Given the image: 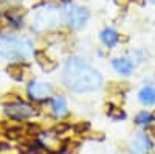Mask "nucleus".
I'll use <instances>...</instances> for the list:
<instances>
[{
    "label": "nucleus",
    "mask_w": 155,
    "mask_h": 154,
    "mask_svg": "<svg viewBox=\"0 0 155 154\" xmlns=\"http://www.w3.org/2000/svg\"><path fill=\"white\" fill-rule=\"evenodd\" d=\"M62 81L70 91L84 94L96 91L102 86V76L79 58H70L62 72Z\"/></svg>",
    "instance_id": "1"
},
{
    "label": "nucleus",
    "mask_w": 155,
    "mask_h": 154,
    "mask_svg": "<svg viewBox=\"0 0 155 154\" xmlns=\"http://www.w3.org/2000/svg\"><path fill=\"white\" fill-rule=\"evenodd\" d=\"M33 55V44L27 39H20L14 36L0 37V56L8 59H20Z\"/></svg>",
    "instance_id": "2"
},
{
    "label": "nucleus",
    "mask_w": 155,
    "mask_h": 154,
    "mask_svg": "<svg viewBox=\"0 0 155 154\" xmlns=\"http://www.w3.org/2000/svg\"><path fill=\"white\" fill-rule=\"evenodd\" d=\"M62 17L68 23V27L78 30L84 27V23L88 19V11L82 6H78V5H67L62 11Z\"/></svg>",
    "instance_id": "3"
},
{
    "label": "nucleus",
    "mask_w": 155,
    "mask_h": 154,
    "mask_svg": "<svg viewBox=\"0 0 155 154\" xmlns=\"http://www.w3.org/2000/svg\"><path fill=\"white\" fill-rule=\"evenodd\" d=\"M59 12L56 11V8H45V9H41L36 12V17H34V22H33V27L36 30H47V28H51L54 27L59 20Z\"/></svg>",
    "instance_id": "4"
},
{
    "label": "nucleus",
    "mask_w": 155,
    "mask_h": 154,
    "mask_svg": "<svg viewBox=\"0 0 155 154\" xmlns=\"http://www.w3.org/2000/svg\"><path fill=\"white\" fill-rule=\"evenodd\" d=\"M6 115L9 117L16 118V120H22V118H28L34 114V109L33 106L27 104V103L23 101H14V103H9L6 104V109H5Z\"/></svg>",
    "instance_id": "5"
},
{
    "label": "nucleus",
    "mask_w": 155,
    "mask_h": 154,
    "mask_svg": "<svg viewBox=\"0 0 155 154\" xmlns=\"http://www.w3.org/2000/svg\"><path fill=\"white\" fill-rule=\"evenodd\" d=\"M28 94L33 100L36 101H42V100H47L51 97L53 94V89H51L50 84L47 83H41V81H34L28 86Z\"/></svg>",
    "instance_id": "6"
},
{
    "label": "nucleus",
    "mask_w": 155,
    "mask_h": 154,
    "mask_svg": "<svg viewBox=\"0 0 155 154\" xmlns=\"http://www.w3.org/2000/svg\"><path fill=\"white\" fill-rule=\"evenodd\" d=\"M152 148V143H150V140L146 134L143 132H140L137 134L134 139H132V142H130V151L134 154H146L147 151H150Z\"/></svg>",
    "instance_id": "7"
},
{
    "label": "nucleus",
    "mask_w": 155,
    "mask_h": 154,
    "mask_svg": "<svg viewBox=\"0 0 155 154\" xmlns=\"http://www.w3.org/2000/svg\"><path fill=\"white\" fill-rule=\"evenodd\" d=\"M34 58H36V61H37V64L41 66V69L44 70V72H51V70H54L56 69V61L54 59H51L45 51H42V50H37V51H34Z\"/></svg>",
    "instance_id": "8"
},
{
    "label": "nucleus",
    "mask_w": 155,
    "mask_h": 154,
    "mask_svg": "<svg viewBox=\"0 0 155 154\" xmlns=\"http://www.w3.org/2000/svg\"><path fill=\"white\" fill-rule=\"evenodd\" d=\"M112 66L121 75H130L134 72V62L129 58H115L112 61Z\"/></svg>",
    "instance_id": "9"
},
{
    "label": "nucleus",
    "mask_w": 155,
    "mask_h": 154,
    "mask_svg": "<svg viewBox=\"0 0 155 154\" xmlns=\"http://www.w3.org/2000/svg\"><path fill=\"white\" fill-rule=\"evenodd\" d=\"M51 111H53V114L56 115V117H64V115L68 112L65 100H64L62 97L53 98V100H51Z\"/></svg>",
    "instance_id": "10"
},
{
    "label": "nucleus",
    "mask_w": 155,
    "mask_h": 154,
    "mask_svg": "<svg viewBox=\"0 0 155 154\" xmlns=\"http://www.w3.org/2000/svg\"><path fill=\"white\" fill-rule=\"evenodd\" d=\"M118 39H120V36H118V33H116L113 28H104V30L101 31V41L104 42L107 47L116 45Z\"/></svg>",
    "instance_id": "11"
},
{
    "label": "nucleus",
    "mask_w": 155,
    "mask_h": 154,
    "mask_svg": "<svg viewBox=\"0 0 155 154\" xmlns=\"http://www.w3.org/2000/svg\"><path fill=\"white\" fill-rule=\"evenodd\" d=\"M138 98L143 104H153L155 103V89L150 87V86L143 87L138 94Z\"/></svg>",
    "instance_id": "12"
},
{
    "label": "nucleus",
    "mask_w": 155,
    "mask_h": 154,
    "mask_svg": "<svg viewBox=\"0 0 155 154\" xmlns=\"http://www.w3.org/2000/svg\"><path fill=\"white\" fill-rule=\"evenodd\" d=\"M6 72H8V75L11 76V78H14L16 81L23 80V67L20 66V64H9Z\"/></svg>",
    "instance_id": "13"
},
{
    "label": "nucleus",
    "mask_w": 155,
    "mask_h": 154,
    "mask_svg": "<svg viewBox=\"0 0 155 154\" xmlns=\"http://www.w3.org/2000/svg\"><path fill=\"white\" fill-rule=\"evenodd\" d=\"M150 120H152V115H150L149 112H146V111L140 112V114L137 115V118H135L137 125H147Z\"/></svg>",
    "instance_id": "14"
},
{
    "label": "nucleus",
    "mask_w": 155,
    "mask_h": 154,
    "mask_svg": "<svg viewBox=\"0 0 155 154\" xmlns=\"http://www.w3.org/2000/svg\"><path fill=\"white\" fill-rule=\"evenodd\" d=\"M107 114L110 115V117H113V118H124V112L121 109H118V108H115V106H110Z\"/></svg>",
    "instance_id": "15"
},
{
    "label": "nucleus",
    "mask_w": 155,
    "mask_h": 154,
    "mask_svg": "<svg viewBox=\"0 0 155 154\" xmlns=\"http://www.w3.org/2000/svg\"><path fill=\"white\" fill-rule=\"evenodd\" d=\"M20 134H22L20 128H9V129L6 131V137L8 139H17Z\"/></svg>",
    "instance_id": "16"
},
{
    "label": "nucleus",
    "mask_w": 155,
    "mask_h": 154,
    "mask_svg": "<svg viewBox=\"0 0 155 154\" xmlns=\"http://www.w3.org/2000/svg\"><path fill=\"white\" fill-rule=\"evenodd\" d=\"M116 3H118V5H121V6H127L129 0H116Z\"/></svg>",
    "instance_id": "17"
},
{
    "label": "nucleus",
    "mask_w": 155,
    "mask_h": 154,
    "mask_svg": "<svg viewBox=\"0 0 155 154\" xmlns=\"http://www.w3.org/2000/svg\"><path fill=\"white\" fill-rule=\"evenodd\" d=\"M147 132L152 134V135H155V126H147Z\"/></svg>",
    "instance_id": "18"
},
{
    "label": "nucleus",
    "mask_w": 155,
    "mask_h": 154,
    "mask_svg": "<svg viewBox=\"0 0 155 154\" xmlns=\"http://www.w3.org/2000/svg\"><path fill=\"white\" fill-rule=\"evenodd\" d=\"M137 2H140V3H141V2H143V0H137Z\"/></svg>",
    "instance_id": "19"
},
{
    "label": "nucleus",
    "mask_w": 155,
    "mask_h": 154,
    "mask_svg": "<svg viewBox=\"0 0 155 154\" xmlns=\"http://www.w3.org/2000/svg\"><path fill=\"white\" fill-rule=\"evenodd\" d=\"M64 2H68V0H64Z\"/></svg>",
    "instance_id": "20"
},
{
    "label": "nucleus",
    "mask_w": 155,
    "mask_h": 154,
    "mask_svg": "<svg viewBox=\"0 0 155 154\" xmlns=\"http://www.w3.org/2000/svg\"><path fill=\"white\" fill-rule=\"evenodd\" d=\"M152 2H155V0H152Z\"/></svg>",
    "instance_id": "21"
}]
</instances>
